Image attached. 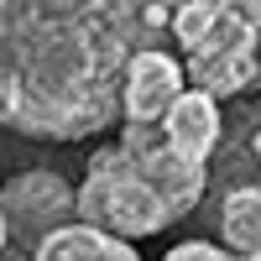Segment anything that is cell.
I'll list each match as a JSON object with an SVG mask.
<instances>
[{"mask_svg": "<svg viewBox=\"0 0 261 261\" xmlns=\"http://www.w3.org/2000/svg\"><path fill=\"white\" fill-rule=\"evenodd\" d=\"M162 136H167L172 146H178L188 162L209 167L214 146H220V136H225V115H220V99H209V94H199V89H188L178 105H172V115L162 120Z\"/></svg>", "mask_w": 261, "mask_h": 261, "instance_id": "cell-6", "label": "cell"}, {"mask_svg": "<svg viewBox=\"0 0 261 261\" xmlns=\"http://www.w3.org/2000/svg\"><path fill=\"white\" fill-rule=\"evenodd\" d=\"M172 42H178L188 89L209 99H235L261 79V32L251 27L246 6L188 0L172 11Z\"/></svg>", "mask_w": 261, "mask_h": 261, "instance_id": "cell-3", "label": "cell"}, {"mask_svg": "<svg viewBox=\"0 0 261 261\" xmlns=\"http://www.w3.org/2000/svg\"><path fill=\"white\" fill-rule=\"evenodd\" d=\"M37 261H141V256H136L130 241H115V235L73 220L68 230H58L53 241L37 251Z\"/></svg>", "mask_w": 261, "mask_h": 261, "instance_id": "cell-7", "label": "cell"}, {"mask_svg": "<svg viewBox=\"0 0 261 261\" xmlns=\"http://www.w3.org/2000/svg\"><path fill=\"white\" fill-rule=\"evenodd\" d=\"M183 94H188L183 58H172L162 47H146V53L130 58V68H125L120 115H125V125H162Z\"/></svg>", "mask_w": 261, "mask_h": 261, "instance_id": "cell-5", "label": "cell"}, {"mask_svg": "<svg viewBox=\"0 0 261 261\" xmlns=\"http://www.w3.org/2000/svg\"><path fill=\"white\" fill-rule=\"evenodd\" d=\"M246 16H251V27L261 32V6H246Z\"/></svg>", "mask_w": 261, "mask_h": 261, "instance_id": "cell-11", "label": "cell"}, {"mask_svg": "<svg viewBox=\"0 0 261 261\" xmlns=\"http://www.w3.org/2000/svg\"><path fill=\"white\" fill-rule=\"evenodd\" d=\"M0 220L11 230V261H37V251L58 230L79 220V188H68L47 167H32L0 188Z\"/></svg>", "mask_w": 261, "mask_h": 261, "instance_id": "cell-4", "label": "cell"}, {"mask_svg": "<svg viewBox=\"0 0 261 261\" xmlns=\"http://www.w3.org/2000/svg\"><path fill=\"white\" fill-rule=\"evenodd\" d=\"M209 188V167L188 162L162 136V125H120L79 178V225L115 241H141L188 220Z\"/></svg>", "mask_w": 261, "mask_h": 261, "instance_id": "cell-2", "label": "cell"}, {"mask_svg": "<svg viewBox=\"0 0 261 261\" xmlns=\"http://www.w3.org/2000/svg\"><path fill=\"white\" fill-rule=\"evenodd\" d=\"M220 241L235 256L261 261V188H230L220 199Z\"/></svg>", "mask_w": 261, "mask_h": 261, "instance_id": "cell-8", "label": "cell"}, {"mask_svg": "<svg viewBox=\"0 0 261 261\" xmlns=\"http://www.w3.org/2000/svg\"><path fill=\"white\" fill-rule=\"evenodd\" d=\"M172 32L167 6L0 0V125L32 141H84L115 125L130 58Z\"/></svg>", "mask_w": 261, "mask_h": 261, "instance_id": "cell-1", "label": "cell"}, {"mask_svg": "<svg viewBox=\"0 0 261 261\" xmlns=\"http://www.w3.org/2000/svg\"><path fill=\"white\" fill-rule=\"evenodd\" d=\"M11 256V230H6V220H0V261Z\"/></svg>", "mask_w": 261, "mask_h": 261, "instance_id": "cell-10", "label": "cell"}, {"mask_svg": "<svg viewBox=\"0 0 261 261\" xmlns=\"http://www.w3.org/2000/svg\"><path fill=\"white\" fill-rule=\"evenodd\" d=\"M251 151H256V167H261V125H256V136H251Z\"/></svg>", "mask_w": 261, "mask_h": 261, "instance_id": "cell-12", "label": "cell"}, {"mask_svg": "<svg viewBox=\"0 0 261 261\" xmlns=\"http://www.w3.org/2000/svg\"><path fill=\"white\" fill-rule=\"evenodd\" d=\"M162 261H246V256H235V251L214 246V241H183V246H172Z\"/></svg>", "mask_w": 261, "mask_h": 261, "instance_id": "cell-9", "label": "cell"}]
</instances>
